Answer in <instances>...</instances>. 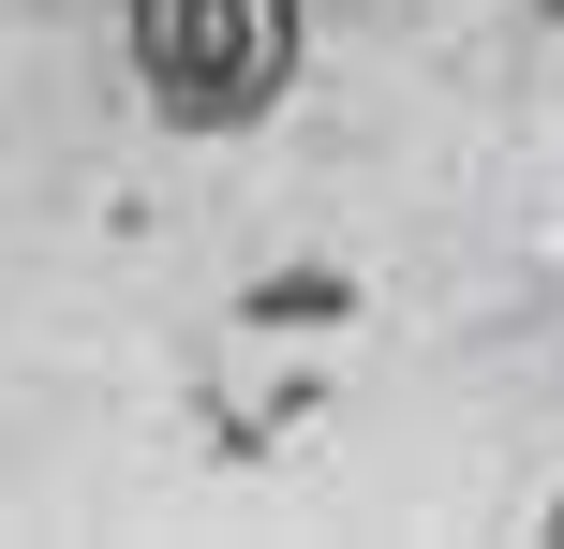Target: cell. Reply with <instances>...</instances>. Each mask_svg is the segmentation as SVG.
Returning a JSON list of instances; mask_svg holds the SVG:
<instances>
[{
	"label": "cell",
	"mask_w": 564,
	"mask_h": 549,
	"mask_svg": "<svg viewBox=\"0 0 564 549\" xmlns=\"http://www.w3.org/2000/svg\"><path fill=\"white\" fill-rule=\"evenodd\" d=\"M134 75L178 134H253L297 89V0H134Z\"/></svg>",
	"instance_id": "6da1fadb"
},
{
	"label": "cell",
	"mask_w": 564,
	"mask_h": 549,
	"mask_svg": "<svg viewBox=\"0 0 564 549\" xmlns=\"http://www.w3.org/2000/svg\"><path fill=\"white\" fill-rule=\"evenodd\" d=\"M535 535H550V549H564V505H550V520H535Z\"/></svg>",
	"instance_id": "7a4b0ae2"
}]
</instances>
